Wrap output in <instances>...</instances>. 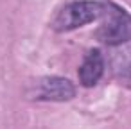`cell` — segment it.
Listing matches in <instances>:
<instances>
[{
    "label": "cell",
    "mask_w": 131,
    "mask_h": 129,
    "mask_svg": "<svg viewBox=\"0 0 131 129\" xmlns=\"http://www.w3.org/2000/svg\"><path fill=\"white\" fill-rule=\"evenodd\" d=\"M75 97V86L67 77L50 75L40 79V83L34 88V99L36 100H47V102H67Z\"/></svg>",
    "instance_id": "obj_3"
},
{
    "label": "cell",
    "mask_w": 131,
    "mask_h": 129,
    "mask_svg": "<svg viewBox=\"0 0 131 129\" xmlns=\"http://www.w3.org/2000/svg\"><path fill=\"white\" fill-rule=\"evenodd\" d=\"M95 36L108 47H118L131 41V15L124 7L106 2Z\"/></svg>",
    "instance_id": "obj_1"
},
{
    "label": "cell",
    "mask_w": 131,
    "mask_h": 129,
    "mask_svg": "<svg viewBox=\"0 0 131 129\" xmlns=\"http://www.w3.org/2000/svg\"><path fill=\"white\" fill-rule=\"evenodd\" d=\"M104 4L95 0H75L65 4L52 18V29L56 32H70L84 27L102 16Z\"/></svg>",
    "instance_id": "obj_2"
},
{
    "label": "cell",
    "mask_w": 131,
    "mask_h": 129,
    "mask_svg": "<svg viewBox=\"0 0 131 129\" xmlns=\"http://www.w3.org/2000/svg\"><path fill=\"white\" fill-rule=\"evenodd\" d=\"M102 74H104V57L101 50L92 49L84 56L79 66V81L84 88H93L102 79Z\"/></svg>",
    "instance_id": "obj_4"
}]
</instances>
